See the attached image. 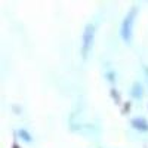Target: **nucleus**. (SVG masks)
Instances as JSON below:
<instances>
[{
	"instance_id": "2",
	"label": "nucleus",
	"mask_w": 148,
	"mask_h": 148,
	"mask_svg": "<svg viewBox=\"0 0 148 148\" xmlns=\"http://www.w3.org/2000/svg\"><path fill=\"white\" fill-rule=\"evenodd\" d=\"M95 36H96V25L93 22L86 24L83 34H82V56H83V59H86L89 56L92 47H93Z\"/></svg>"
},
{
	"instance_id": "5",
	"label": "nucleus",
	"mask_w": 148,
	"mask_h": 148,
	"mask_svg": "<svg viewBox=\"0 0 148 148\" xmlns=\"http://www.w3.org/2000/svg\"><path fill=\"white\" fill-rule=\"evenodd\" d=\"M18 136L19 139H22L24 142H27V144H31L33 142V136H31V133L25 129H19L18 130Z\"/></svg>"
},
{
	"instance_id": "1",
	"label": "nucleus",
	"mask_w": 148,
	"mask_h": 148,
	"mask_svg": "<svg viewBox=\"0 0 148 148\" xmlns=\"http://www.w3.org/2000/svg\"><path fill=\"white\" fill-rule=\"evenodd\" d=\"M136 12H138V8L135 6L132 8L126 16L123 18L121 21V25H120V37L121 40L125 42L126 45H130L132 43V31H133V24H135V18H136Z\"/></svg>"
},
{
	"instance_id": "3",
	"label": "nucleus",
	"mask_w": 148,
	"mask_h": 148,
	"mask_svg": "<svg viewBox=\"0 0 148 148\" xmlns=\"http://www.w3.org/2000/svg\"><path fill=\"white\" fill-rule=\"evenodd\" d=\"M130 126L138 132H148V120L144 117H135L130 120Z\"/></svg>"
},
{
	"instance_id": "4",
	"label": "nucleus",
	"mask_w": 148,
	"mask_h": 148,
	"mask_svg": "<svg viewBox=\"0 0 148 148\" xmlns=\"http://www.w3.org/2000/svg\"><path fill=\"white\" fill-rule=\"evenodd\" d=\"M130 96L133 98V99H141V98L144 96V88H142V84L139 82H135L132 84V88H130Z\"/></svg>"
}]
</instances>
